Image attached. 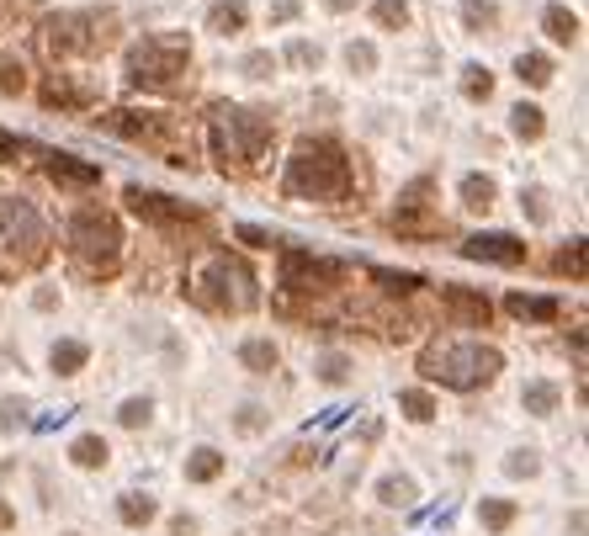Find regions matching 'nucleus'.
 <instances>
[{"label": "nucleus", "instance_id": "49530a36", "mask_svg": "<svg viewBox=\"0 0 589 536\" xmlns=\"http://www.w3.org/2000/svg\"><path fill=\"white\" fill-rule=\"evenodd\" d=\"M297 5H303V0H277V11H271V22H293V16H297Z\"/></svg>", "mask_w": 589, "mask_h": 536}, {"label": "nucleus", "instance_id": "c03bdc74", "mask_svg": "<svg viewBox=\"0 0 589 536\" xmlns=\"http://www.w3.org/2000/svg\"><path fill=\"white\" fill-rule=\"evenodd\" d=\"M0 154H5V160H16V154H38V144H27V138H11V133H0Z\"/></svg>", "mask_w": 589, "mask_h": 536}, {"label": "nucleus", "instance_id": "20e7f679", "mask_svg": "<svg viewBox=\"0 0 589 536\" xmlns=\"http://www.w3.org/2000/svg\"><path fill=\"white\" fill-rule=\"evenodd\" d=\"M186 287H191V298L202 303V308H213V313H244V308H255V277L239 266L229 250L202 255L197 271L186 277Z\"/></svg>", "mask_w": 589, "mask_h": 536}, {"label": "nucleus", "instance_id": "bb28decb", "mask_svg": "<svg viewBox=\"0 0 589 536\" xmlns=\"http://www.w3.org/2000/svg\"><path fill=\"white\" fill-rule=\"evenodd\" d=\"M69 457H75L80 468H107V457H112V452H107V441H101V435H80V441L69 446Z\"/></svg>", "mask_w": 589, "mask_h": 536}, {"label": "nucleus", "instance_id": "7c9ffc66", "mask_svg": "<svg viewBox=\"0 0 589 536\" xmlns=\"http://www.w3.org/2000/svg\"><path fill=\"white\" fill-rule=\"evenodd\" d=\"M399 409H404L414 425H425V419H435V399H430L425 388H409V393H399Z\"/></svg>", "mask_w": 589, "mask_h": 536}, {"label": "nucleus", "instance_id": "2eb2a0df", "mask_svg": "<svg viewBox=\"0 0 589 536\" xmlns=\"http://www.w3.org/2000/svg\"><path fill=\"white\" fill-rule=\"evenodd\" d=\"M505 308H510L515 319H531V324H552V319L563 313V303L558 298H531V293H510Z\"/></svg>", "mask_w": 589, "mask_h": 536}, {"label": "nucleus", "instance_id": "cd10ccee", "mask_svg": "<svg viewBox=\"0 0 589 536\" xmlns=\"http://www.w3.org/2000/svg\"><path fill=\"white\" fill-rule=\"evenodd\" d=\"M499 22V5L494 0H462V27L468 32H488Z\"/></svg>", "mask_w": 589, "mask_h": 536}, {"label": "nucleus", "instance_id": "9b49d317", "mask_svg": "<svg viewBox=\"0 0 589 536\" xmlns=\"http://www.w3.org/2000/svg\"><path fill=\"white\" fill-rule=\"evenodd\" d=\"M122 202L138 218H149V224H186V218H197V207H186L180 197H165V191H149V186H127Z\"/></svg>", "mask_w": 589, "mask_h": 536}, {"label": "nucleus", "instance_id": "4c0bfd02", "mask_svg": "<svg viewBox=\"0 0 589 536\" xmlns=\"http://www.w3.org/2000/svg\"><path fill=\"white\" fill-rule=\"evenodd\" d=\"M149 415H154V404H149V399H122V409H118V419L127 425V430L149 425Z\"/></svg>", "mask_w": 589, "mask_h": 536}, {"label": "nucleus", "instance_id": "6e6552de", "mask_svg": "<svg viewBox=\"0 0 589 536\" xmlns=\"http://www.w3.org/2000/svg\"><path fill=\"white\" fill-rule=\"evenodd\" d=\"M101 127H107V133H118V138H127V144H144V149L165 154V165H176V171L191 165L186 133H180V122L171 118V112H107Z\"/></svg>", "mask_w": 589, "mask_h": 536}, {"label": "nucleus", "instance_id": "0eeeda50", "mask_svg": "<svg viewBox=\"0 0 589 536\" xmlns=\"http://www.w3.org/2000/svg\"><path fill=\"white\" fill-rule=\"evenodd\" d=\"M69 255L91 271V277H112L122 260V229L112 213H101V207H80L75 218H69Z\"/></svg>", "mask_w": 589, "mask_h": 536}, {"label": "nucleus", "instance_id": "393cba45", "mask_svg": "<svg viewBox=\"0 0 589 536\" xmlns=\"http://www.w3.org/2000/svg\"><path fill=\"white\" fill-rule=\"evenodd\" d=\"M239 361H244L255 377H266V372H277V346H271V340H244V346H239Z\"/></svg>", "mask_w": 589, "mask_h": 536}, {"label": "nucleus", "instance_id": "a19ab883", "mask_svg": "<svg viewBox=\"0 0 589 536\" xmlns=\"http://www.w3.org/2000/svg\"><path fill=\"white\" fill-rule=\"evenodd\" d=\"M319 377H324V382H346V377H351V356L330 351V356L319 361Z\"/></svg>", "mask_w": 589, "mask_h": 536}, {"label": "nucleus", "instance_id": "2f4dec72", "mask_svg": "<svg viewBox=\"0 0 589 536\" xmlns=\"http://www.w3.org/2000/svg\"><path fill=\"white\" fill-rule=\"evenodd\" d=\"M478 521H483L488 532H505V526L515 521V505H510V499H483V505H478Z\"/></svg>", "mask_w": 589, "mask_h": 536}, {"label": "nucleus", "instance_id": "9d476101", "mask_svg": "<svg viewBox=\"0 0 589 536\" xmlns=\"http://www.w3.org/2000/svg\"><path fill=\"white\" fill-rule=\"evenodd\" d=\"M346 277H351V260L308 255V250H282V293H335Z\"/></svg>", "mask_w": 589, "mask_h": 536}, {"label": "nucleus", "instance_id": "b1692460", "mask_svg": "<svg viewBox=\"0 0 589 536\" xmlns=\"http://www.w3.org/2000/svg\"><path fill=\"white\" fill-rule=\"evenodd\" d=\"M48 361H54V372H59V377H75V372L91 361V346H85V340H59Z\"/></svg>", "mask_w": 589, "mask_h": 536}, {"label": "nucleus", "instance_id": "39448f33", "mask_svg": "<svg viewBox=\"0 0 589 536\" xmlns=\"http://www.w3.org/2000/svg\"><path fill=\"white\" fill-rule=\"evenodd\" d=\"M43 255H48V224L38 218V207L22 197H0V277L27 271Z\"/></svg>", "mask_w": 589, "mask_h": 536}, {"label": "nucleus", "instance_id": "f3484780", "mask_svg": "<svg viewBox=\"0 0 589 536\" xmlns=\"http://www.w3.org/2000/svg\"><path fill=\"white\" fill-rule=\"evenodd\" d=\"M541 27H547V38L563 43V48L579 43V16H574L568 5H547V11H541Z\"/></svg>", "mask_w": 589, "mask_h": 536}, {"label": "nucleus", "instance_id": "423d86ee", "mask_svg": "<svg viewBox=\"0 0 589 536\" xmlns=\"http://www.w3.org/2000/svg\"><path fill=\"white\" fill-rule=\"evenodd\" d=\"M186 64H191L186 32H149L127 48V80L138 91H165V85H176V75H186Z\"/></svg>", "mask_w": 589, "mask_h": 536}, {"label": "nucleus", "instance_id": "c756f323", "mask_svg": "<svg viewBox=\"0 0 589 536\" xmlns=\"http://www.w3.org/2000/svg\"><path fill=\"white\" fill-rule=\"evenodd\" d=\"M277 54H271V48H255V54H244V59H239V75H244V80H271V75H277Z\"/></svg>", "mask_w": 589, "mask_h": 536}, {"label": "nucleus", "instance_id": "4468645a", "mask_svg": "<svg viewBox=\"0 0 589 536\" xmlns=\"http://www.w3.org/2000/svg\"><path fill=\"white\" fill-rule=\"evenodd\" d=\"M43 160L59 186H96L101 180V165H91V160H75V154H43Z\"/></svg>", "mask_w": 589, "mask_h": 536}, {"label": "nucleus", "instance_id": "79ce46f5", "mask_svg": "<svg viewBox=\"0 0 589 536\" xmlns=\"http://www.w3.org/2000/svg\"><path fill=\"white\" fill-rule=\"evenodd\" d=\"M22 419H27V404H22V399H0V425H5V430H16Z\"/></svg>", "mask_w": 589, "mask_h": 536}, {"label": "nucleus", "instance_id": "e433bc0d", "mask_svg": "<svg viewBox=\"0 0 589 536\" xmlns=\"http://www.w3.org/2000/svg\"><path fill=\"white\" fill-rule=\"evenodd\" d=\"M346 64H351V75H372L377 69V48L372 43H346Z\"/></svg>", "mask_w": 589, "mask_h": 536}, {"label": "nucleus", "instance_id": "6ab92c4d", "mask_svg": "<svg viewBox=\"0 0 589 536\" xmlns=\"http://www.w3.org/2000/svg\"><path fill=\"white\" fill-rule=\"evenodd\" d=\"M366 277H372L382 293H393V298H409V293H419V287H425V277H414V271H388V266H372Z\"/></svg>", "mask_w": 589, "mask_h": 536}, {"label": "nucleus", "instance_id": "dca6fc26", "mask_svg": "<svg viewBox=\"0 0 589 536\" xmlns=\"http://www.w3.org/2000/svg\"><path fill=\"white\" fill-rule=\"evenodd\" d=\"M244 22H250V5H244V0H218V5L207 11V32H218V38L244 32Z\"/></svg>", "mask_w": 589, "mask_h": 536}, {"label": "nucleus", "instance_id": "3c124183", "mask_svg": "<svg viewBox=\"0 0 589 536\" xmlns=\"http://www.w3.org/2000/svg\"><path fill=\"white\" fill-rule=\"evenodd\" d=\"M324 5H330V11H351L356 0H324Z\"/></svg>", "mask_w": 589, "mask_h": 536}, {"label": "nucleus", "instance_id": "f704fd0d", "mask_svg": "<svg viewBox=\"0 0 589 536\" xmlns=\"http://www.w3.org/2000/svg\"><path fill=\"white\" fill-rule=\"evenodd\" d=\"M372 16H377V27H409V0H377Z\"/></svg>", "mask_w": 589, "mask_h": 536}, {"label": "nucleus", "instance_id": "8fccbe9b", "mask_svg": "<svg viewBox=\"0 0 589 536\" xmlns=\"http://www.w3.org/2000/svg\"><path fill=\"white\" fill-rule=\"evenodd\" d=\"M11 526H16V510H11V505L0 499V532H11Z\"/></svg>", "mask_w": 589, "mask_h": 536}, {"label": "nucleus", "instance_id": "de8ad7c7", "mask_svg": "<svg viewBox=\"0 0 589 536\" xmlns=\"http://www.w3.org/2000/svg\"><path fill=\"white\" fill-rule=\"evenodd\" d=\"M0 91L16 96V91H22V75H16V69H0Z\"/></svg>", "mask_w": 589, "mask_h": 536}, {"label": "nucleus", "instance_id": "5701e85b", "mask_svg": "<svg viewBox=\"0 0 589 536\" xmlns=\"http://www.w3.org/2000/svg\"><path fill=\"white\" fill-rule=\"evenodd\" d=\"M510 127H515V138L536 144V138L547 133V112H541V107H531V101H521V107L510 112Z\"/></svg>", "mask_w": 589, "mask_h": 536}, {"label": "nucleus", "instance_id": "c85d7f7f", "mask_svg": "<svg viewBox=\"0 0 589 536\" xmlns=\"http://www.w3.org/2000/svg\"><path fill=\"white\" fill-rule=\"evenodd\" d=\"M462 96H468V101H488V96H494V75H488L483 64H468V69H462Z\"/></svg>", "mask_w": 589, "mask_h": 536}, {"label": "nucleus", "instance_id": "473e14b6", "mask_svg": "<svg viewBox=\"0 0 589 536\" xmlns=\"http://www.w3.org/2000/svg\"><path fill=\"white\" fill-rule=\"evenodd\" d=\"M521 213H526L531 224H552V197H547L541 186H526V191H521Z\"/></svg>", "mask_w": 589, "mask_h": 536}, {"label": "nucleus", "instance_id": "58836bf2", "mask_svg": "<svg viewBox=\"0 0 589 536\" xmlns=\"http://www.w3.org/2000/svg\"><path fill=\"white\" fill-rule=\"evenodd\" d=\"M558 271H563V277H574V282L585 277V239H574V244L558 255Z\"/></svg>", "mask_w": 589, "mask_h": 536}, {"label": "nucleus", "instance_id": "a211bd4d", "mask_svg": "<svg viewBox=\"0 0 589 536\" xmlns=\"http://www.w3.org/2000/svg\"><path fill=\"white\" fill-rule=\"evenodd\" d=\"M457 197H462V207H468V213H488V207H494V197H499V186H494V176H462Z\"/></svg>", "mask_w": 589, "mask_h": 536}, {"label": "nucleus", "instance_id": "aec40b11", "mask_svg": "<svg viewBox=\"0 0 589 536\" xmlns=\"http://www.w3.org/2000/svg\"><path fill=\"white\" fill-rule=\"evenodd\" d=\"M218 473H224V452H218V446H197V452L186 457V478H191V483H213Z\"/></svg>", "mask_w": 589, "mask_h": 536}, {"label": "nucleus", "instance_id": "1a4fd4ad", "mask_svg": "<svg viewBox=\"0 0 589 536\" xmlns=\"http://www.w3.org/2000/svg\"><path fill=\"white\" fill-rule=\"evenodd\" d=\"M38 43H43V54H48L54 64H64V59H80V54H96V48L107 43V27H101V16L59 11V16H48V22H43Z\"/></svg>", "mask_w": 589, "mask_h": 536}, {"label": "nucleus", "instance_id": "7ed1b4c3", "mask_svg": "<svg viewBox=\"0 0 589 536\" xmlns=\"http://www.w3.org/2000/svg\"><path fill=\"white\" fill-rule=\"evenodd\" d=\"M419 372H425V382L468 393V388L494 382L505 372V356L494 346H483V340H435V346L419 351Z\"/></svg>", "mask_w": 589, "mask_h": 536}, {"label": "nucleus", "instance_id": "a878e982", "mask_svg": "<svg viewBox=\"0 0 589 536\" xmlns=\"http://www.w3.org/2000/svg\"><path fill=\"white\" fill-rule=\"evenodd\" d=\"M118 515L127 521V526H149V521L160 515V505H154L149 494H122V499H118Z\"/></svg>", "mask_w": 589, "mask_h": 536}, {"label": "nucleus", "instance_id": "ddd939ff", "mask_svg": "<svg viewBox=\"0 0 589 536\" xmlns=\"http://www.w3.org/2000/svg\"><path fill=\"white\" fill-rule=\"evenodd\" d=\"M441 303H446V313H452L457 324H468V330H483V324H488V313H494L483 293H468V287H457V282H446V287H441Z\"/></svg>", "mask_w": 589, "mask_h": 536}, {"label": "nucleus", "instance_id": "f8f14e48", "mask_svg": "<svg viewBox=\"0 0 589 536\" xmlns=\"http://www.w3.org/2000/svg\"><path fill=\"white\" fill-rule=\"evenodd\" d=\"M462 255L468 260H494V266H521L526 244L515 234H472V239H462Z\"/></svg>", "mask_w": 589, "mask_h": 536}, {"label": "nucleus", "instance_id": "f03ea898", "mask_svg": "<svg viewBox=\"0 0 589 536\" xmlns=\"http://www.w3.org/2000/svg\"><path fill=\"white\" fill-rule=\"evenodd\" d=\"M207 133H213L218 165L234 171V176H255V171L266 165V154H271V138H277V127H271L266 112H255V107H229V101L213 107Z\"/></svg>", "mask_w": 589, "mask_h": 536}, {"label": "nucleus", "instance_id": "09e8293b", "mask_svg": "<svg viewBox=\"0 0 589 536\" xmlns=\"http://www.w3.org/2000/svg\"><path fill=\"white\" fill-rule=\"evenodd\" d=\"M32 303H38V308L48 313V308H59V293H54V287H38V298H32Z\"/></svg>", "mask_w": 589, "mask_h": 536}, {"label": "nucleus", "instance_id": "f257e3e1", "mask_svg": "<svg viewBox=\"0 0 589 536\" xmlns=\"http://www.w3.org/2000/svg\"><path fill=\"white\" fill-rule=\"evenodd\" d=\"M356 186V171L346 160V149L335 138H303L287 160V176H282V191L297 197V202H346Z\"/></svg>", "mask_w": 589, "mask_h": 536}, {"label": "nucleus", "instance_id": "ea45409f", "mask_svg": "<svg viewBox=\"0 0 589 536\" xmlns=\"http://www.w3.org/2000/svg\"><path fill=\"white\" fill-rule=\"evenodd\" d=\"M234 239H239V244H250V250H271V244H277V234H271V229H260V224H239Z\"/></svg>", "mask_w": 589, "mask_h": 536}, {"label": "nucleus", "instance_id": "a18cd8bd", "mask_svg": "<svg viewBox=\"0 0 589 536\" xmlns=\"http://www.w3.org/2000/svg\"><path fill=\"white\" fill-rule=\"evenodd\" d=\"M260 425H266V409H260V404H244V409H239V430H244V435L260 430Z\"/></svg>", "mask_w": 589, "mask_h": 536}, {"label": "nucleus", "instance_id": "c9c22d12", "mask_svg": "<svg viewBox=\"0 0 589 536\" xmlns=\"http://www.w3.org/2000/svg\"><path fill=\"white\" fill-rule=\"evenodd\" d=\"M287 59L303 64V69H319V64H324V48L308 43V38H293V43H287Z\"/></svg>", "mask_w": 589, "mask_h": 536}, {"label": "nucleus", "instance_id": "72a5a7b5", "mask_svg": "<svg viewBox=\"0 0 589 536\" xmlns=\"http://www.w3.org/2000/svg\"><path fill=\"white\" fill-rule=\"evenodd\" d=\"M377 499H382V505H399V510H404V505H414V478H382V483H377Z\"/></svg>", "mask_w": 589, "mask_h": 536}, {"label": "nucleus", "instance_id": "37998d69", "mask_svg": "<svg viewBox=\"0 0 589 536\" xmlns=\"http://www.w3.org/2000/svg\"><path fill=\"white\" fill-rule=\"evenodd\" d=\"M505 473H510V478H531V473H536V452H515V457L505 462Z\"/></svg>", "mask_w": 589, "mask_h": 536}, {"label": "nucleus", "instance_id": "4be33fe9", "mask_svg": "<svg viewBox=\"0 0 589 536\" xmlns=\"http://www.w3.org/2000/svg\"><path fill=\"white\" fill-rule=\"evenodd\" d=\"M515 75H521V85L541 91V85H552V75H558V69H552L547 54H521V59H515Z\"/></svg>", "mask_w": 589, "mask_h": 536}, {"label": "nucleus", "instance_id": "412c9836", "mask_svg": "<svg viewBox=\"0 0 589 536\" xmlns=\"http://www.w3.org/2000/svg\"><path fill=\"white\" fill-rule=\"evenodd\" d=\"M521 404H526V415H558L563 393H558V382H526Z\"/></svg>", "mask_w": 589, "mask_h": 536}]
</instances>
